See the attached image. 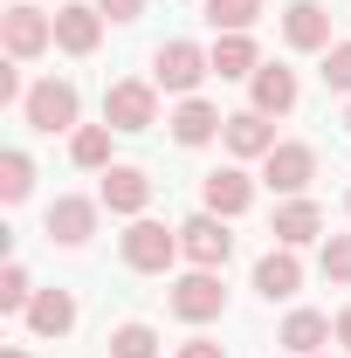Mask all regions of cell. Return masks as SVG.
<instances>
[{"label": "cell", "mask_w": 351, "mask_h": 358, "mask_svg": "<svg viewBox=\"0 0 351 358\" xmlns=\"http://www.w3.org/2000/svg\"><path fill=\"white\" fill-rule=\"evenodd\" d=\"M110 358H159V331L152 324H117L110 331Z\"/></svg>", "instance_id": "cell-23"}, {"label": "cell", "mask_w": 351, "mask_h": 358, "mask_svg": "<svg viewBox=\"0 0 351 358\" xmlns=\"http://www.w3.org/2000/svg\"><path fill=\"white\" fill-rule=\"evenodd\" d=\"M28 186H35L28 152H7V159H0V200H7V207H21V200H28Z\"/></svg>", "instance_id": "cell-24"}, {"label": "cell", "mask_w": 351, "mask_h": 358, "mask_svg": "<svg viewBox=\"0 0 351 358\" xmlns=\"http://www.w3.org/2000/svg\"><path fill=\"white\" fill-rule=\"evenodd\" d=\"M262 14V0H207V28L214 35H248Z\"/></svg>", "instance_id": "cell-22"}, {"label": "cell", "mask_w": 351, "mask_h": 358, "mask_svg": "<svg viewBox=\"0 0 351 358\" xmlns=\"http://www.w3.org/2000/svg\"><path fill=\"white\" fill-rule=\"evenodd\" d=\"M173 310L186 317V324H207V317L227 310V289H220L214 268H193V275H179L173 282Z\"/></svg>", "instance_id": "cell-4"}, {"label": "cell", "mask_w": 351, "mask_h": 358, "mask_svg": "<svg viewBox=\"0 0 351 358\" xmlns=\"http://www.w3.org/2000/svg\"><path fill=\"white\" fill-rule=\"evenodd\" d=\"M248 200H255V186H248V173H207V214H220V221H234V214H248Z\"/></svg>", "instance_id": "cell-15"}, {"label": "cell", "mask_w": 351, "mask_h": 358, "mask_svg": "<svg viewBox=\"0 0 351 358\" xmlns=\"http://www.w3.org/2000/svg\"><path fill=\"white\" fill-rule=\"evenodd\" d=\"M0 35H7V55H14V62H35V55L55 42V21H48L42 7H7Z\"/></svg>", "instance_id": "cell-6"}, {"label": "cell", "mask_w": 351, "mask_h": 358, "mask_svg": "<svg viewBox=\"0 0 351 358\" xmlns=\"http://www.w3.org/2000/svg\"><path fill=\"white\" fill-rule=\"evenodd\" d=\"M173 255H179V227H166V221H131L124 227V262H131L138 275L173 268Z\"/></svg>", "instance_id": "cell-1"}, {"label": "cell", "mask_w": 351, "mask_h": 358, "mask_svg": "<svg viewBox=\"0 0 351 358\" xmlns=\"http://www.w3.org/2000/svg\"><path fill=\"white\" fill-rule=\"evenodd\" d=\"M310 173H317V152H310V145H275V152L262 159V179L275 186V193H289V200H303Z\"/></svg>", "instance_id": "cell-7"}, {"label": "cell", "mask_w": 351, "mask_h": 358, "mask_svg": "<svg viewBox=\"0 0 351 358\" xmlns=\"http://www.w3.org/2000/svg\"><path fill=\"white\" fill-rule=\"evenodd\" d=\"M69 159L89 166V173H96V166H110V131H103V124H83V131L69 138Z\"/></svg>", "instance_id": "cell-25"}, {"label": "cell", "mask_w": 351, "mask_h": 358, "mask_svg": "<svg viewBox=\"0 0 351 358\" xmlns=\"http://www.w3.org/2000/svg\"><path fill=\"white\" fill-rule=\"evenodd\" d=\"M207 69H214V62H207V55H200V48H193V42H166V48H159V55H152V76H159V83H166V90H179V96H186V90L200 83Z\"/></svg>", "instance_id": "cell-8"}, {"label": "cell", "mask_w": 351, "mask_h": 358, "mask_svg": "<svg viewBox=\"0 0 351 358\" xmlns=\"http://www.w3.org/2000/svg\"><path fill=\"white\" fill-rule=\"evenodd\" d=\"M338 345H345V352H351V310L338 317Z\"/></svg>", "instance_id": "cell-31"}, {"label": "cell", "mask_w": 351, "mask_h": 358, "mask_svg": "<svg viewBox=\"0 0 351 358\" xmlns=\"http://www.w3.org/2000/svg\"><path fill=\"white\" fill-rule=\"evenodd\" d=\"M345 124H351V110H345Z\"/></svg>", "instance_id": "cell-33"}, {"label": "cell", "mask_w": 351, "mask_h": 358, "mask_svg": "<svg viewBox=\"0 0 351 358\" xmlns=\"http://www.w3.org/2000/svg\"><path fill=\"white\" fill-rule=\"evenodd\" d=\"M21 110H28V124L35 131H69L76 124V83H62V76H48L21 96Z\"/></svg>", "instance_id": "cell-3"}, {"label": "cell", "mask_w": 351, "mask_h": 358, "mask_svg": "<svg viewBox=\"0 0 351 358\" xmlns=\"http://www.w3.org/2000/svg\"><path fill=\"white\" fill-rule=\"evenodd\" d=\"M28 303H35V289H28V268L14 262L7 275H0V310H28Z\"/></svg>", "instance_id": "cell-26"}, {"label": "cell", "mask_w": 351, "mask_h": 358, "mask_svg": "<svg viewBox=\"0 0 351 358\" xmlns=\"http://www.w3.org/2000/svg\"><path fill=\"white\" fill-rule=\"evenodd\" d=\"M220 138H227V152H234V159H268V152H275V131H268L262 110H234Z\"/></svg>", "instance_id": "cell-14"}, {"label": "cell", "mask_w": 351, "mask_h": 358, "mask_svg": "<svg viewBox=\"0 0 351 358\" xmlns=\"http://www.w3.org/2000/svg\"><path fill=\"white\" fill-rule=\"evenodd\" d=\"M89 234H96V200H55L48 207V241H62V248H83Z\"/></svg>", "instance_id": "cell-10"}, {"label": "cell", "mask_w": 351, "mask_h": 358, "mask_svg": "<svg viewBox=\"0 0 351 358\" xmlns=\"http://www.w3.org/2000/svg\"><path fill=\"white\" fill-rule=\"evenodd\" d=\"M69 324H76V296H69V289H42V296L28 303V331H35V338H62Z\"/></svg>", "instance_id": "cell-17"}, {"label": "cell", "mask_w": 351, "mask_h": 358, "mask_svg": "<svg viewBox=\"0 0 351 358\" xmlns=\"http://www.w3.org/2000/svg\"><path fill=\"white\" fill-rule=\"evenodd\" d=\"M324 83H331V90H351V42L324 48Z\"/></svg>", "instance_id": "cell-28"}, {"label": "cell", "mask_w": 351, "mask_h": 358, "mask_svg": "<svg viewBox=\"0 0 351 358\" xmlns=\"http://www.w3.org/2000/svg\"><path fill=\"white\" fill-rule=\"evenodd\" d=\"M96 42H103V14H96V7H55V48L89 55Z\"/></svg>", "instance_id": "cell-12"}, {"label": "cell", "mask_w": 351, "mask_h": 358, "mask_svg": "<svg viewBox=\"0 0 351 358\" xmlns=\"http://www.w3.org/2000/svg\"><path fill=\"white\" fill-rule=\"evenodd\" d=\"M214 131H227V117H220L214 103H200V96H186V103L173 110V138H179V145H207Z\"/></svg>", "instance_id": "cell-19"}, {"label": "cell", "mask_w": 351, "mask_h": 358, "mask_svg": "<svg viewBox=\"0 0 351 358\" xmlns=\"http://www.w3.org/2000/svg\"><path fill=\"white\" fill-rule=\"evenodd\" d=\"M275 248H303V241H317L324 234V207L317 200H289V207H275Z\"/></svg>", "instance_id": "cell-13"}, {"label": "cell", "mask_w": 351, "mask_h": 358, "mask_svg": "<svg viewBox=\"0 0 351 358\" xmlns=\"http://www.w3.org/2000/svg\"><path fill=\"white\" fill-rule=\"evenodd\" d=\"M179 255H193L200 268H220L227 255H234V234H227V221H220V214H193V221L179 227Z\"/></svg>", "instance_id": "cell-5"}, {"label": "cell", "mask_w": 351, "mask_h": 358, "mask_svg": "<svg viewBox=\"0 0 351 358\" xmlns=\"http://www.w3.org/2000/svg\"><path fill=\"white\" fill-rule=\"evenodd\" d=\"M207 62H214V76H255V69H262V62H255V42H248V35H220Z\"/></svg>", "instance_id": "cell-21"}, {"label": "cell", "mask_w": 351, "mask_h": 358, "mask_svg": "<svg viewBox=\"0 0 351 358\" xmlns=\"http://www.w3.org/2000/svg\"><path fill=\"white\" fill-rule=\"evenodd\" d=\"M282 35H289V48H331V14L317 0H296L282 14Z\"/></svg>", "instance_id": "cell-16"}, {"label": "cell", "mask_w": 351, "mask_h": 358, "mask_svg": "<svg viewBox=\"0 0 351 358\" xmlns=\"http://www.w3.org/2000/svg\"><path fill=\"white\" fill-rule=\"evenodd\" d=\"M282 352H296V358H310V352H324L331 345V317H317V310H296L289 324H282V338H275Z\"/></svg>", "instance_id": "cell-20"}, {"label": "cell", "mask_w": 351, "mask_h": 358, "mask_svg": "<svg viewBox=\"0 0 351 358\" xmlns=\"http://www.w3.org/2000/svg\"><path fill=\"white\" fill-rule=\"evenodd\" d=\"M255 110L262 117H282V110H296V69H255Z\"/></svg>", "instance_id": "cell-18"}, {"label": "cell", "mask_w": 351, "mask_h": 358, "mask_svg": "<svg viewBox=\"0 0 351 358\" xmlns=\"http://www.w3.org/2000/svg\"><path fill=\"white\" fill-rule=\"evenodd\" d=\"M103 124H110V131H152V124H159L152 83H110L103 90Z\"/></svg>", "instance_id": "cell-2"}, {"label": "cell", "mask_w": 351, "mask_h": 358, "mask_svg": "<svg viewBox=\"0 0 351 358\" xmlns=\"http://www.w3.org/2000/svg\"><path fill=\"white\" fill-rule=\"evenodd\" d=\"M0 358H28V352H21V345H7V352H0Z\"/></svg>", "instance_id": "cell-32"}, {"label": "cell", "mask_w": 351, "mask_h": 358, "mask_svg": "<svg viewBox=\"0 0 351 358\" xmlns=\"http://www.w3.org/2000/svg\"><path fill=\"white\" fill-rule=\"evenodd\" d=\"M179 358H227V352H220L214 338H186V345H179Z\"/></svg>", "instance_id": "cell-30"}, {"label": "cell", "mask_w": 351, "mask_h": 358, "mask_svg": "<svg viewBox=\"0 0 351 358\" xmlns=\"http://www.w3.org/2000/svg\"><path fill=\"white\" fill-rule=\"evenodd\" d=\"M255 289H262L268 303L296 296V289H303V262H296V248H268L262 262H255Z\"/></svg>", "instance_id": "cell-11"}, {"label": "cell", "mask_w": 351, "mask_h": 358, "mask_svg": "<svg viewBox=\"0 0 351 358\" xmlns=\"http://www.w3.org/2000/svg\"><path fill=\"white\" fill-rule=\"evenodd\" d=\"M96 14H110V21H138L145 0H96Z\"/></svg>", "instance_id": "cell-29"}, {"label": "cell", "mask_w": 351, "mask_h": 358, "mask_svg": "<svg viewBox=\"0 0 351 358\" xmlns=\"http://www.w3.org/2000/svg\"><path fill=\"white\" fill-rule=\"evenodd\" d=\"M110 214H145V200H152V179L138 173V166H103V193H96Z\"/></svg>", "instance_id": "cell-9"}, {"label": "cell", "mask_w": 351, "mask_h": 358, "mask_svg": "<svg viewBox=\"0 0 351 358\" xmlns=\"http://www.w3.org/2000/svg\"><path fill=\"white\" fill-rule=\"evenodd\" d=\"M324 275L331 282H351V234H331L324 241Z\"/></svg>", "instance_id": "cell-27"}]
</instances>
